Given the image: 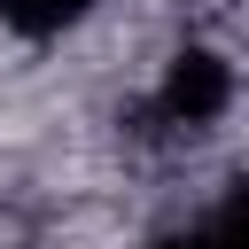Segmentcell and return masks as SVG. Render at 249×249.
Masks as SVG:
<instances>
[{
	"instance_id": "obj_2",
	"label": "cell",
	"mask_w": 249,
	"mask_h": 249,
	"mask_svg": "<svg viewBox=\"0 0 249 249\" xmlns=\"http://www.w3.org/2000/svg\"><path fill=\"white\" fill-rule=\"evenodd\" d=\"M93 16V0H0V31L16 39H62Z\"/></svg>"
},
{
	"instance_id": "obj_3",
	"label": "cell",
	"mask_w": 249,
	"mask_h": 249,
	"mask_svg": "<svg viewBox=\"0 0 249 249\" xmlns=\"http://www.w3.org/2000/svg\"><path fill=\"white\" fill-rule=\"evenodd\" d=\"M202 233H210V249H249V171L226 187V202L202 218Z\"/></svg>"
},
{
	"instance_id": "obj_1",
	"label": "cell",
	"mask_w": 249,
	"mask_h": 249,
	"mask_svg": "<svg viewBox=\"0 0 249 249\" xmlns=\"http://www.w3.org/2000/svg\"><path fill=\"white\" fill-rule=\"evenodd\" d=\"M233 93H241L233 62H226L218 47H202V39H187V47L163 62V78H156V117H163L171 132H218L226 109H233Z\"/></svg>"
},
{
	"instance_id": "obj_4",
	"label": "cell",
	"mask_w": 249,
	"mask_h": 249,
	"mask_svg": "<svg viewBox=\"0 0 249 249\" xmlns=\"http://www.w3.org/2000/svg\"><path fill=\"white\" fill-rule=\"evenodd\" d=\"M148 249H210V233H202V226H187V233H156Z\"/></svg>"
}]
</instances>
